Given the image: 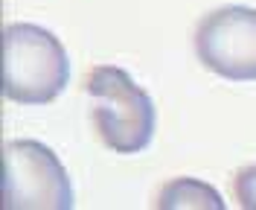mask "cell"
<instances>
[{"instance_id": "obj_1", "label": "cell", "mask_w": 256, "mask_h": 210, "mask_svg": "<svg viewBox=\"0 0 256 210\" xmlns=\"http://www.w3.org/2000/svg\"><path fill=\"white\" fill-rule=\"evenodd\" d=\"M3 97L18 105H50L70 82V59L56 35L38 24L3 27Z\"/></svg>"}, {"instance_id": "obj_4", "label": "cell", "mask_w": 256, "mask_h": 210, "mask_svg": "<svg viewBox=\"0 0 256 210\" xmlns=\"http://www.w3.org/2000/svg\"><path fill=\"white\" fill-rule=\"evenodd\" d=\"M195 56L216 76L256 82V9L222 6L195 27Z\"/></svg>"}, {"instance_id": "obj_5", "label": "cell", "mask_w": 256, "mask_h": 210, "mask_svg": "<svg viewBox=\"0 0 256 210\" xmlns=\"http://www.w3.org/2000/svg\"><path fill=\"white\" fill-rule=\"evenodd\" d=\"M154 207L160 210H224L227 201L222 198V193L201 181V178H172L160 187L158 198H154Z\"/></svg>"}, {"instance_id": "obj_2", "label": "cell", "mask_w": 256, "mask_h": 210, "mask_svg": "<svg viewBox=\"0 0 256 210\" xmlns=\"http://www.w3.org/2000/svg\"><path fill=\"white\" fill-rule=\"evenodd\" d=\"M90 120L99 140L111 152L137 155L154 137L158 111L143 85L116 65H96L84 79Z\"/></svg>"}, {"instance_id": "obj_6", "label": "cell", "mask_w": 256, "mask_h": 210, "mask_svg": "<svg viewBox=\"0 0 256 210\" xmlns=\"http://www.w3.org/2000/svg\"><path fill=\"white\" fill-rule=\"evenodd\" d=\"M233 198L244 210H256V163L244 166L233 178Z\"/></svg>"}, {"instance_id": "obj_3", "label": "cell", "mask_w": 256, "mask_h": 210, "mask_svg": "<svg viewBox=\"0 0 256 210\" xmlns=\"http://www.w3.org/2000/svg\"><path fill=\"white\" fill-rule=\"evenodd\" d=\"M6 210H70L73 181L50 146L38 140L3 143V201Z\"/></svg>"}]
</instances>
